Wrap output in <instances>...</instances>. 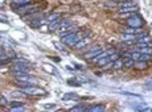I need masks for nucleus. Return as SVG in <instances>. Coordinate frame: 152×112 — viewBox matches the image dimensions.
<instances>
[{
    "label": "nucleus",
    "instance_id": "f257e3e1",
    "mask_svg": "<svg viewBox=\"0 0 152 112\" xmlns=\"http://www.w3.org/2000/svg\"><path fill=\"white\" fill-rule=\"evenodd\" d=\"M15 78H16V83L17 85H23V86H31V85H37L38 83V79L29 75L28 73L15 75Z\"/></svg>",
    "mask_w": 152,
    "mask_h": 112
},
{
    "label": "nucleus",
    "instance_id": "f03ea898",
    "mask_svg": "<svg viewBox=\"0 0 152 112\" xmlns=\"http://www.w3.org/2000/svg\"><path fill=\"white\" fill-rule=\"evenodd\" d=\"M21 91L24 92V94H27V95H31V96H41L45 94L44 88L41 87H37L36 85H31V86H23L21 87Z\"/></svg>",
    "mask_w": 152,
    "mask_h": 112
},
{
    "label": "nucleus",
    "instance_id": "7ed1b4c3",
    "mask_svg": "<svg viewBox=\"0 0 152 112\" xmlns=\"http://www.w3.org/2000/svg\"><path fill=\"white\" fill-rule=\"evenodd\" d=\"M29 66H31V65L24 63V62H16L15 61V63L12 65V73H13V75L29 73Z\"/></svg>",
    "mask_w": 152,
    "mask_h": 112
},
{
    "label": "nucleus",
    "instance_id": "20e7f679",
    "mask_svg": "<svg viewBox=\"0 0 152 112\" xmlns=\"http://www.w3.org/2000/svg\"><path fill=\"white\" fill-rule=\"evenodd\" d=\"M143 24H144V21H143L142 16H135L127 20V25L130 28H142Z\"/></svg>",
    "mask_w": 152,
    "mask_h": 112
},
{
    "label": "nucleus",
    "instance_id": "39448f33",
    "mask_svg": "<svg viewBox=\"0 0 152 112\" xmlns=\"http://www.w3.org/2000/svg\"><path fill=\"white\" fill-rule=\"evenodd\" d=\"M100 51H103L102 46H94V48H91L89 50V53H86V54L83 55V58H85V59H93L94 57H97V55L99 54Z\"/></svg>",
    "mask_w": 152,
    "mask_h": 112
},
{
    "label": "nucleus",
    "instance_id": "423d86ee",
    "mask_svg": "<svg viewBox=\"0 0 152 112\" xmlns=\"http://www.w3.org/2000/svg\"><path fill=\"white\" fill-rule=\"evenodd\" d=\"M132 108H134L135 111H140V112H152V108L147 107L145 103H140V102H139L136 105H132Z\"/></svg>",
    "mask_w": 152,
    "mask_h": 112
},
{
    "label": "nucleus",
    "instance_id": "0eeeda50",
    "mask_svg": "<svg viewBox=\"0 0 152 112\" xmlns=\"http://www.w3.org/2000/svg\"><path fill=\"white\" fill-rule=\"evenodd\" d=\"M27 4H31V0H13L12 1V9H17V8L23 7V5H27Z\"/></svg>",
    "mask_w": 152,
    "mask_h": 112
},
{
    "label": "nucleus",
    "instance_id": "6e6552de",
    "mask_svg": "<svg viewBox=\"0 0 152 112\" xmlns=\"http://www.w3.org/2000/svg\"><path fill=\"white\" fill-rule=\"evenodd\" d=\"M138 11V5L132 4V5H127V7H122L119 9V13H128V12H136Z\"/></svg>",
    "mask_w": 152,
    "mask_h": 112
},
{
    "label": "nucleus",
    "instance_id": "1a4fd4ad",
    "mask_svg": "<svg viewBox=\"0 0 152 112\" xmlns=\"http://www.w3.org/2000/svg\"><path fill=\"white\" fill-rule=\"evenodd\" d=\"M147 67H148L147 61H135L134 63V69H136V70H145Z\"/></svg>",
    "mask_w": 152,
    "mask_h": 112
},
{
    "label": "nucleus",
    "instance_id": "9d476101",
    "mask_svg": "<svg viewBox=\"0 0 152 112\" xmlns=\"http://www.w3.org/2000/svg\"><path fill=\"white\" fill-rule=\"evenodd\" d=\"M42 69H44L46 73H49V74H52V75L57 74V69H56L54 66H52L50 63H42Z\"/></svg>",
    "mask_w": 152,
    "mask_h": 112
},
{
    "label": "nucleus",
    "instance_id": "9b49d317",
    "mask_svg": "<svg viewBox=\"0 0 152 112\" xmlns=\"http://www.w3.org/2000/svg\"><path fill=\"white\" fill-rule=\"evenodd\" d=\"M104 104H95L91 105V107H87V111L89 112H103L104 111Z\"/></svg>",
    "mask_w": 152,
    "mask_h": 112
},
{
    "label": "nucleus",
    "instance_id": "f8f14e48",
    "mask_svg": "<svg viewBox=\"0 0 152 112\" xmlns=\"http://www.w3.org/2000/svg\"><path fill=\"white\" fill-rule=\"evenodd\" d=\"M122 61H123V67H126V69H132V67H134V63H135V61H134V59H132L131 57L123 58Z\"/></svg>",
    "mask_w": 152,
    "mask_h": 112
},
{
    "label": "nucleus",
    "instance_id": "ddd939ff",
    "mask_svg": "<svg viewBox=\"0 0 152 112\" xmlns=\"http://www.w3.org/2000/svg\"><path fill=\"white\" fill-rule=\"evenodd\" d=\"M72 27V21L68 20V19H61V21H60V29H69V28Z\"/></svg>",
    "mask_w": 152,
    "mask_h": 112
},
{
    "label": "nucleus",
    "instance_id": "4468645a",
    "mask_svg": "<svg viewBox=\"0 0 152 112\" xmlns=\"http://www.w3.org/2000/svg\"><path fill=\"white\" fill-rule=\"evenodd\" d=\"M110 55H107V57H102V58H99V59H98L97 62H95V65H97V66H100V67H103V66H106V65L108 63V62H110Z\"/></svg>",
    "mask_w": 152,
    "mask_h": 112
},
{
    "label": "nucleus",
    "instance_id": "2eb2a0df",
    "mask_svg": "<svg viewBox=\"0 0 152 112\" xmlns=\"http://www.w3.org/2000/svg\"><path fill=\"white\" fill-rule=\"evenodd\" d=\"M72 112H83V111H87V107L83 104H78V105H74L73 108H70Z\"/></svg>",
    "mask_w": 152,
    "mask_h": 112
},
{
    "label": "nucleus",
    "instance_id": "dca6fc26",
    "mask_svg": "<svg viewBox=\"0 0 152 112\" xmlns=\"http://www.w3.org/2000/svg\"><path fill=\"white\" fill-rule=\"evenodd\" d=\"M76 99H78V95L74 92H69V94H65L62 96V100H76Z\"/></svg>",
    "mask_w": 152,
    "mask_h": 112
},
{
    "label": "nucleus",
    "instance_id": "f3484780",
    "mask_svg": "<svg viewBox=\"0 0 152 112\" xmlns=\"http://www.w3.org/2000/svg\"><path fill=\"white\" fill-rule=\"evenodd\" d=\"M60 21H61V19H57V20H54V21L50 23V31L52 32L58 31L60 29Z\"/></svg>",
    "mask_w": 152,
    "mask_h": 112
},
{
    "label": "nucleus",
    "instance_id": "a211bd4d",
    "mask_svg": "<svg viewBox=\"0 0 152 112\" xmlns=\"http://www.w3.org/2000/svg\"><path fill=\"white\" fill-rule=\"evenodd\" d=\"M122 67H123V61L118 58L117 61H114V66H112V69H114V70H121Z\"/></svg>",
    "mask_w": 152,
    "mask_h": 112
},
{
    "label": "nucleus",
    "instance_id": "6ab92c4d",
    "mask_svg": "<svg viewBox=\"0 0 152 112\" xmlns=\"http://www.w3.org/2000/svg\"><path fill=\"white\" fill-rule=\"evenodd\" d=\"M139 51H140V53H145V54L152 55V46H151V45H148V46H144V48H140V49H139Z\"/></svg>",
    "mask_w": 152,
    "mask_h": 112
},
{
    "label": "nucleus",
    "instance_id": "aec40b11",
    "mask_svg": "<svg viewBox=\"0 0 152 112\" xmlns=\"http://www.w3.org/2000/svg\"><path fill=\"white\" fill-rule=\"evenodd\" d=\"M57 19H61V16H60L58 13H52V15H49V16L46 17V20H48L49 23H52V21L57 20Z\"/></svg>",
    "mask_w": 152,
    "mask_h": 112
},
{
    "label": "nucleus",
    "instance_id": "412c9836",
    "mask_svg": "<svg viewBox=\"0 0 152 112\" xmlns=\"http://www.w3.org/2000/svg\"><path fill=\"white\" fill-rule=\"evenodd\" d=\"M8 105V100L5 96H3L1 94H0V107H7Z\"/></svg>",
    "mask_w": 152,
    "mask_h": 112
},
{
    "label": "nucleus",
    "instance_id": "4be33fe9",
    "mask_svg": "<svg viewBox=\"0 0 152 112\" xmlns=\"http://www.w3.org/2000/svg\"><path fill=\"white\" fill-rule=\"evenodd\" d=\"M53 44H54V46H56V49H57V50H60V51H64V53H66V49L64 48V46H62V45H61V44H58V42H56V41H54V42H53Z\"/></svg>",
    "mask_w": 152,
    "mask_h": 112
},
{
    "label": "nucleus",
    "instance_id": "5701e85b",
    "mask_svg": "<svg viewBox=\"0 0 152 112\" xmlns=\"http://www.w3.org/2000/svg\"><path fill=\"white\" fill-rule=\"evenodd\" d=\"M27 95V94H24V92L21 91V92H11V96H12V98H21V96H25Z\"/></svg>",
    "mask_w": 152,
    "mask_h": 112
},
{
    "label": "nucleus",
    "instance_id": "b1692460",
    "mask_svg": "<svg viewBox=\"0 0 152 112\" xmlns=\"http://www.w3.org/2000/svg\"><path fill=\"white\" fill-rule=\"evenodd\" d=\"M122 94H123V95H126V96H132V98L142 99V96H140V95H138V94H132V92H126V91H123Z\"/></svg>",
    "mask_w": 152,
    "mask_h": 112
},
{
    "label": "nucleus",
    "instance_id": "393cba45",
    "mask_svg": "<svg viewBox=\"0 0 152 112\" xmlns=\"http://www.w3.org/2000/svg\"><path fill=\"white\" fill-rule=\"evenodd\" d=\"M73 81H74V79H69V81H68V85H69V86H74V87H78V86H81L80 82H73Z\"/></svg>",
    "mask_w": 152,
    "mask_h": 112
},
{
    "label": "nucleus",
    "instance_id": "a878e982",
    "mask_svg": "<svg viewBox=\"0 0 152 112\" xmlns=\"http://www.w3.org/2000/svg\"><path fill=\"white\" fill-rule=\"evenodd\" d=\"M42 107H44L45 109H52V108H56L57 105H56L54 103H52V104H42Z\"/></svg>",
    "mask_w": 152,
    "mask_h": 112
},
{
    "label": "nucleus",
    "instance_id": "bb28decb",
    "mask_svg": "<svg viewBox=\"0 0 152 112\" xmlns=\"http://www.w3.org/2000/svg\"><path fill=\"white\" fill-rule=\"evenodd\" d=\"M11 108H13V107H20V105H24L21 102H11Z\"/></svg>",
    "mask_w": 152,
    "mask_h": 112
},
{
    "label": "nucleus",
    "instance_id": "cd10ccee",
    "mask_svg": "<svg viewBox=\"0 0 152 112\" xmlns=\"http://www.w3.org/2000/svg\"><path fill=\"white\" fill-rule=\"evenodd\" d=\"M16 111H25V107H24V105H20V107H13V108H12V112H16Z\"/></svg>",
    "mask_w": 152,
    "mask_h": 112
},
{
    "label": "nucleus",
    "instance_id": "c85d7f7f",
    "mask_svg": "<svg viewBox=\"0 0 152 112\" xmlns=\"http://www.w3.org/2000/svg\"><path fill=\"white\" fill-rule=\"evenodd\" d=\"M7 55H5V50H4L3 46H0V58H5Z\"/></svg>",
    "mask_w": 152,
    "mask_h": 112
},
{
    "label": "nucleus",
    "instance_id": "c756f323",
    "mask_svg": "<svg viewBox=\"0 0 152 112\" xmlns=\"http://www.w3.org/2000/svg\"><path fill=\"white\" fill-rule=\"evenodd\" d=\"M52 59H53V61H56V62H61V58H60V57H53Z\"/></svg>",
    "mask_w": 152,
    "mask_h": 112
},
{
    "label": "nucleus",
    "instance_id": "7c9ffc66",
    "mask_svg": "<svg viewBox=\"0 0 152 112\" xmlns=\"http://www.w3.org/2000/svg\"><path fill=\"white\" fill-rule=\"evenodd\" d=\"M65 69H66V70H68V71H74V70H73V67H72V66H65Z\"/></svg>",
    "mask_w": 152,
    "mask_h": 112
},
{
    "label": "nucleus",
    "instance_id": "2f4dec72",
    "mask_svg": "<svg viewBox=\"0 0 152 112\" xmlns=\"http://www.w3.org/2000/svg\"><path fill=\"white\" fill-rule=\"evenodd\" d=\"M0 23H4V24H8V21L5 19H0Z\"/></svg>",
    "mask_w": 152,
    "mask_h": 112
},
{
    "label": "nucleus",
    "instance_id": "473e14b6",
    "mask_svg": "<svg viewBox=\"0 0 152 112\" xmlns=\"http://www.w3.org/2000/svg\"><path fill=\"white\" fill-rule=\"evenodd\" d=\"M76 69H78V70H82V66H81V65H77V63H76Z\"/></svg>",
    "mask_w": 152,
    "mask_h": 112
}]
</instances>
